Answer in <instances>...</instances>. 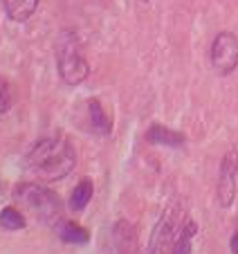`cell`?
Listing matches in <instances>:
<instances>
[{"instance_id":"obj_1","label":"cell","mask_w":238,"mask_h":254,"mask_svg":"<svg viewBox=\"0 0 238 254\" xmlns=\"http://www.w3.org/2000/svg\"><path fill=\"white\" fill-rule=\"evenodd\" d=\"M76 167V153L67 139L48 137L36 142L25 155V171L41 183H57Z\"/></svg>"},{"instance_id":"obj_2","label":"cell","mask_w":238,"mask_h":254,"mask_svg":"<svg viewBox=\"0 0 238 254\" xmlns=\"http://www.w3.org/2000/svg\"><path fill=\"white\" fill-rule=\"evenodd\" d=\"M57 67H59V77L67 83V86H79L88 79L90 74V65H88L86 57H83L81 43L76 39V34L70 29H63L57 36Z\"/></svg>"},{"instance_id":"obj_3","label":"cell","mask_w":238,"mask_h":254,"mask_svg":"<svg viewBox=\"0 0 238 254\" xmlns=\"http://www.w3.org/2000/svg\"><path fill=\"white\" fill-rule=\"evenodd\" d=\"M16 198L23 202L27 209L41 218L43 223L57 227L63 223V205L54 191L38 183H20L16 187Z\"/></svg>"},{"instance_id":"obj_4","label":"cell","mask_w":238,"mask_h":254,"mask_svg":"<svg viewBox=\"0 0 238 254\" xmlns=\"http://www.w3.org/2000/svg\"><path fill=\"white\" fill-rule=\"evenodd\" d=\"M211 65L218 74H232L238 65V39L232 32H220L211 43Z\"/></svg>"},{"instance_id":"obj_5","label":"cell","mask_w":238,"mask_h":254,"mask_svg":"<svg viewBox=\"0 0 238 254\" xmlns=\"http://www.w3.org/2000/svg\"><path fill=\"white\" fill-rule=\"evenodd\" d=\"M178 221L180 216L176 214V209H169L167 214L160 218V223L155 225L151 236V248H148V254H171L173 245L178 241V234H180L182 227H178Z\"/></svg>"},{"instance_id":"obj_6","label":"cell","mask_w":238,"mask_h":254,"mask_svg":"<svg viewBox=\"0 0 238 254\" xmlns=\"http://www.w3.org/2000/svg\"><path fill=\"white\" fill-rule=\"evenodd\" d=\"M236 173H238V146L227 151L220 162L218 173V202L223 207H232L236 198Z\"/></svg>"},{"instance_id":"obj_7","label":"cell","mask_w":238,"mask_h":254,"mask_svg":"<svg viewBox=\"0 0 238 254\" xmlns=\"http://www.w3.org/2000/svg\"><path fill=\"white\" fill-rule=\"evenodd\" d=\"M113 239H115V248H117L119 254H135V250H137V234H135V227L128 221L115 223Z\"/></svg>"},{"instance_id":"obj_8","label":"cell","mask_w":238,"mask_h":254,"mask_svg":"<svg viewBox=\"0 0 238 254\" xmlns=\"http://www.w3.org/2000/svg\"><path fill=\"white\" fill-rule=\"evenodd\" d=\"M146 139L151 144H157V146H182L186 142V137L178 130H171L162 124H153L151 128L146 130Z\"/></svg>"},{"instance_id":"obj_9","label":"cell","mask_w":238,"mask_h":254,"mask_svg":"<svg viewBox=\"0 0 238 254\" xmlns=\"http://www.w3.org/2000/svg\"><path fill=\"white\" fill-rule=\"evenodd\" d=\"M38 2L41 0H2V7H5L7 16L16 23H25L34 16V11L38 9Z\"/></svg>"},{"instance_id":"obj_10","label":"cell","mask_w":238,"mask_h":254,"mask_svg":"<svg viewBox=\"0 0 238 254\" xmlns=\"http://www.w3.org/2000/svg\"><path fill=\"white\" fill-rule=\"evenodd\" d=\"M88 115H90V126L95 133L110 135V130H113V120L108 117V113H106V108L101 106L99 99L88 101Z\"/></svg>"},{"instance_id":"obj_11","label":"cell","mask_w":238,"mask_h":254,"mask_svg":"<svg viewBox=\"0 0 238 254\" xmlns=\"http://www.w3.org/2000/svg\"><path fill=\"white\" fill-rule=\"evenodd\" d=\"M92 193H95V187H92V180L90 178H83L81 183L76 185L70 193V209L72 211H83L90 202Z\"/></svg>"},{"instance_id":"obj_12","label":"cell","mask_w":238,"mask_h":254,"mask_svg":"<svg viewBox=\"0 0 238 254\" xmlns=\"http://www.w3.org/2000/svg\"><path fill=\"white\" fill-rule=\"evenodd\" d=\"M59 236H61V241L74 243V245H83L90 241V234H88L86 227L76 225V223H72V221H63L61 225H59Z\"/></svg>"},{"instance_id":"obj_13","label":"cell","mask_w":238,"mask_h":254,"mask_svg":"<svg viewBox=\"0 0 238 254\" xmlns=\"http://www.w3.org/2000/svg\"><path fill=\"white\" fill-rule=\"evenodd\" d=\"M195 230H198L195 223L191 221V218H184L182 230H180V234H178V241H176V245H173L171 254H191V243H193Z\"/></svg>"},{"instance_id":"obj_14","label":"cell","mask_w":238,"mask_h":254,"mask_svg":"<svg viewBox=\"0 0 238 254\" xmlns=\"http://www.w3.org/2000/svg\"><path fill=\"white\" fill-rule=\"evenodd\" d=\"M27 221H25V216L20 214L18 209L14 207H5V209L0 211V227L7 232H18V230H25Z\"/></svg>"},{"instance_id":"obj_15","label":"cell","mask_w":238,"mask_h":254,"mask_svg":"<svg viewBox=\"0 0 238 254\" xmlns=\"http://www.w3.org/2000/svg\"><path fill=\"white\" fill-rule=\"evenodd\" d=\"M11 108V92L5 81H0V115H5Z\"/></svg>"},{"instance_id":"obj_16","label":"cell","mask_w":238,"mask_h":254,"mask_svg":"<svg viewBox=\"0 0 238 254\" xmlns=\"http://www.w3.org/2000/svg\"><path fill=\"white\" fill-rule=\"evenodd\" d=\"M229 248H232V254H238V232H234L232 241H229Z\"/></svg>"},{"instance_id":"obj_17","label":"cell","mask_w":238,"mask_h":254,"mask_svg":"<svg viewBox=\"0 0 238 254\" xmlns=\"http://www.w3.org/2000/svg\"><path fill=\"white\" fill-rule=\"evenodd\" d=\"M142 2H148V0H142Z\"/></svg>"}]
</instances>
